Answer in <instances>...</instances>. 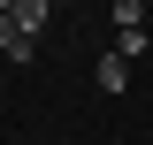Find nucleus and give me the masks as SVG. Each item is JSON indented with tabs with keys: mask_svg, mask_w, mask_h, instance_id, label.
Here are the masks:
<instances>
[{
	"mask_svg": "<svg viewBox=\"0 0 153 145\" xmlns=\"http://www.w3.org/2000/svg\"><path fill=\"white\" fill-rule=\"evenodd\" d=\"M8 23H16V38H38V31H46V0H16Z\"/></svg>",
	"mask_w": 153,
	"mask_h": 145,
	"instance_id": "nucleus-1",
	"label": "nucleus"
},
{
	"mask_svg": "<svg viewBox=\"0 0 153 145\" xmlns=\"http://www.w3.org/2000/svg\"><path fill=\"white\" fill-rule=\"evenodd\" d=\"M8 8H16V0H0V16H8Z\"/></svg>",
	"mask_w": 153,
	"mask_h": 145,
	"instance_id": "nucleus-5",
	"label": "nucleus"
},
{
	"mask_svg": "<svg viewBox=\"0 0 153 145\" xmlns=\"http://www.w3.org/2000/svg\"><path fill=\"white\" fill-rule=\"evenodd\" d=\"M8 46H16V23H8V16H0V54H8Z\"/></svg>",
	"mask_w": 153,
	"mask_h": 145,
	"instance_id": "nucleus-4",
	"label": "nucleus"
},
{
	"mask_svg": "<svg viewBox=\"0 0 153 145\" xmlns=\"http://www.w3.org/2000/svg\"><path fill=\"white\" fill-rule=\"evenodd\" d=\"M130 84V61H115V54H100V92H123Z\"/></svg>",
	"mask_w": 153,
	"mask_h": 145,
	"instance_id": "nucleus-3",
	"label": "nucleus"
},
{
	"mask_svg": "<svg viewBox=\"0 0 153 145\" xmlns=\"http://www.w3.org/2000/svg\"><path fill=\"white\" fill-rule=\"evenodd\" d=\"M107 54H115V61H138V54H146V23H138V31H115Z\"/></svg>",
	"mask_w": 153,
	"mask_h": 145,
	"instance_id": "nucleus-2",
	"label": "nucleus"
},
{
	"mask_svg": "<svg viewBox=\"0 0 153 145\" xmlns=\"http://www.w3.org/2000/svg\"><path fill=\"white\" fill-rule=\"evenodd\" d=\"M138 8H146V0H138Z\"/></svg>",
	"mask_w": 153,
	"mask_h": 145,
	"instance_id": "nucleus-6",
	"label": "nucleus"
}]
</instances>
